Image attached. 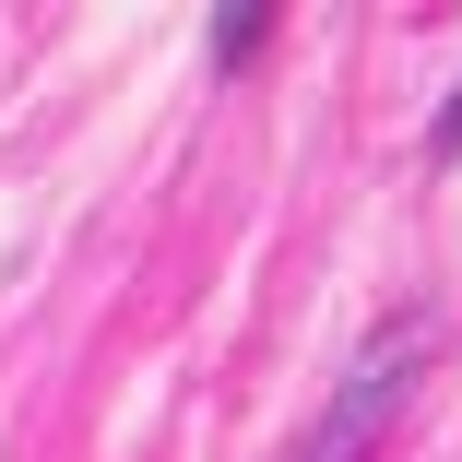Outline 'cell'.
Instances as JSON below:
<instances>
[{"label": "cell", "instance_id": "cell-2", "mask_svg": "<svg viewBox=\"0 0 462 462\" xmlns=\"http://www.w3.org/2000/svg\"><path fill=\"white\" fill-rule=\"evenodd\" d=\"M261 36H273V13H226V24H214V48H226V60H249Z\"/></svg>", "mask_w": 462, "mask_h": 462}, {"label": "cell", "instance_id": "cell-1", "mask_svg": "<svg viewBox=\"0 0 462 462\" xmlns=\"http://www.w3.org/2000/svg\"><path fill=\"white\" fill-rule=\"evenodd\" d=\"M415 356H427V320H403L380 356H356V380H344V403L320 415V439H309V462H356L367 439L392 427V403L415 392Z\"/></svg>", "mask_w": 462, "mask_h": 462}, {"label": "cell", "instance_id": "cell-3", "mask_svg": "<svg viewBox=\"0 0 462 462\" xmlns=\"http://www.w3.org/2000/svg\"><path fill=\"white\" fill-rule=\"evenodd\" d=\"M439 154H462V96H450V107H439Z\"/></svg>", "mask_w": 462, "mask_h": 462}]
</instances>
